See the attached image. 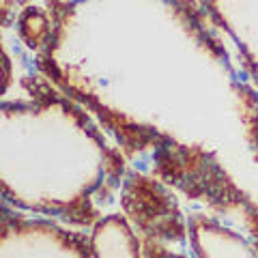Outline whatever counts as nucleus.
I'll list each match as a JSON object with an SVG mask.
<instances>
[{
    "label": "nucleus",
    "mask_w": 258,
    "mask_h": 258,
    "mask_svg": "<svg viewBox=\"0 0 258 258\" xmlns=\"http://www.w3.org/2000/svg\"><path fill=\"white\" fill-rule=\"evenodd\" d=\"M91 252L95 258H142L138 239L120 215H108L95 224Z\"/></svg>",
    "instance_id": "f257e3e1"
}]
</instances>
